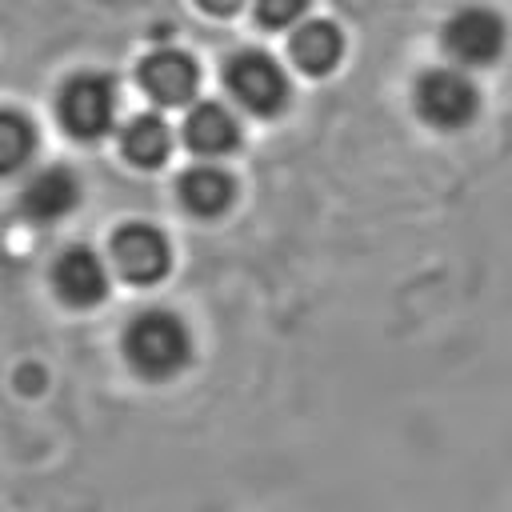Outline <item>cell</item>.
Here are the masks:
<instances>
[{"label": "cell", "instance_id": "obj_11", "mask_svg": "<svg viewBox=\"0 0 512 512\" xmlns=\"http://www.w3.org/2000/svg\"><path fill=\"white\" fill-rule=\"evenodd\" d=\"M292 60L304 68V72H328L336 60H340V32L324 20H312L304 24L296 36H292Z\"/></svg>", "mask_w": 512, "mask_h": 512}, {"label": "cell", "instance_id": "obj_16", "mask_svg": "<svg viewBox=\"0 0 512 512\" xmlns=\"http://www.w3.org/2000/svg\"><path fill=\"white\" fill-rule=\"evenodd\" d=\"M208 12H216V16H228V12H236L244 0H200Z\"/></svg>", "mask_w": 512, "mask_h": 512}, {"label": "cell", "instance_id": "obj_3", "mask_svg": "<svg viewBox=\"0 0 512 512\" xmlns=\"http://www.w3.org/2000/svg\"><path fill=\"white\" fill-rule=\"evenodd\" d=\"M444 48L460 64H488L504 48V24L488 8H464L444 24Z\"/></svg>", "mask_w": 512, "mask_h": 512}, {"label": "cell", "instance_id": "obj_13", "mask_svg": "<svg viewBox=\"0 0 512 512\" xmlns=\"http://www.w3.org/2000/svg\"><path fill=\"white\" fill-rule=\"evenodd\" d=\"M168 148H172V136L156 116H136L124 128V152H128L132 164L152 168V164H160L168 156Z\"/></svg>", "mask_w": 512, "mask_h": 512}, {"label": "cell", "instance_id": "obj_4", "mask_svg": "<svg viewBox=\"0 0 512 512\" xmlns=\"http://www.w3.org/2000/svg\"><path fill=\"white\" fill-rule=\"evenodd\" d=\"M416 104L424 120H432L436 128H460L476 112V88L460 72H428L420 76Z\"/></svg>", "mask_w": 512, "mask_h": 512}, {"label": "cell", "instance_id": "obj_9", "mask_svg": "<svg viewBox=\"0 0 512 512\" xmlns=\"http://www.w3.org/2000/svg\"><path fill=\"white\" fill-rule=\"evenodd\" d=\"M80 188L72 180L68 168H48V172H36L24 188V212L36 216V220H56L64 216L72 204H76Z\"/></svg>", "mask_w": 512, "mask_h": 512}, {"label": "cell", "instance_id": "obj_14", "mask_svg": "<svg viewBox=\"0 0 512 512\" xmlns=\"http://www.w3.org/2000/svg\"><path fill=\"white\" fill-rule=\"evenodd\" d=\"M36 136H32V124L16 112H0V172H12L28 160Z\"/></svg>", "mask_w": 512, "mask_h": 512}, {"label": "cell", "instance_id": "obj_5", "mask_svg": "<svg viewBox=\"0 0 512 512\" xmlns=\"http://www.w3.org/2000/svg\"><path fill=\"white\" fill-rule=\"evenodd\" d=\"M112 104H116V96H112V84L104 76H76L60 96V120L72 136L92 140L108 128Z\"/></svg>", "mask_w": 512, "mask_h": 512}, {"label": "cell", "instance_id": "obj_8", "mask_svg": "<svg viewBox=\"0 0 512 512\" xmlns=\"http://www.w3.org/2000/svg\"><path fill=\"white\" fill-rule=\"evenodd\" d=\"M108 288V276H104V264L96 260V252L88 248H68L60 260H56V292L72 304H92L100 300Z\"/></svg>", "mask_w": 512, "mask_h": 512}, {"label": "cell", "instance_id": "obj_7", "mask_svg": "<svg viewBox=\"0 0 512 512\" xmlns=\"http://www.w3.org/2000/svg\"><path fill=\"white\" fill-rule=\"evenodd\" d=\"M196 64L184 52H156L140 64V84L160 100V104H184L196 92Z\"/></svg>", "mask_w": 512, "mask_h": 512}, {"label": "cell", "instance_id": "obj_10", "mask_svg": "<svg viewBox=\"0 0 512 512\" xmlns=\"http://www.w3.org/2000/svg\"><path fill=\"white\" fill-rule=\"evenodd\" d=\"M184 140H188L196 152H208V156L228 152V148L236 144V120H232L220 104H200V108L188 116V124H184Z\"/></svg>", "mask_w": 512, "mask_h": 512}, {"label": "cell", "instance_id": "obj_2", "mask_svg": "<svg viewBox=\"0 0 512 512\" xmlns=\"http://www.w3.org/2000/svg\"><path fill=\"white\" fill-rule=\"evenodd\" d=\"M228 88L248 112H276L288 100V80L276 68V60L260 52H240L228 64Z\"/></svg>", "mask_w": 512, "mask_h": 512}, {"label": "cell", "instance_id": "obj_15", "mask_svg": "<svg viewBox=\"0 0 512 512\" xmlns=\"http://www.w3.org/2000/svg\"><path fill=\"white\" fill-rule=\"evenodd\" d=\"M308 0H256V16L264 28H284L304 12Z\"/></svg>", "mask_w": 512, "mask_h": 512}, {"label": "cell", "instance_id": "obj_6", "mask_svg": "<svg viewBox=\"0 0 512 512\" xmlns=\"http://www.w3.org/2000/svg\"><path fill=\"white\" fill-rule=\"evenodd\" d=\"M112 260L132 284H152L168 268V244L148 224H124L112 236Z\"/></svg>", "mask_w": 512, "mask_h": 512}, {"label": "cell", "instance_id": "obj_1", "mask_svg": "<svg viewBox=\"0 0 512 512\" xmlns=\"http://www.w3.org/2000/svg\"><path fill=\"white\" fill-rule=\"evenodd\" d=\"M128 360L148 376H168L188 360V332L172 312H144L124 336Z\"/></svg>", "mask_w": 512, "mask_h": 512}, {"label": "cell", "instance_id": "obj_12", "mask_svg": "<svg viewBox=\"0 0 512 512\" xmlns=\"http://www.w3.org/2000/svg\"><path fill=\"white\" fill-rule=\"evenodd\" d=\"M180 200H184L192 212H200V216L220 212V208L232 200V180H228V172H220V168H192V172H184V180H180Z\"/></svg>", "mask_w": 512, "mask_h": 512}]
</instances>
